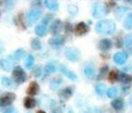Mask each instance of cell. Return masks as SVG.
I'll list each match as a JSON object with an SVG mask.
<instances>
[{
	"mask_svg": "<svg viewBox=\"0 0 132 113\" xmlns=\"http://www.w3.org/2000/svg\"><path fill=\"white\" fill-rule=\"evenodd\" d=\"M95 30L99 34L110 35L116 31V24L111 20H101L96 24Z\"/></svg>",
	"mask_w": 132,
	"mask_h": 113,
	"instance_id": "1",
	"label": "cell"
},
{
	"mask_svg": "<svg viewBox=\"0 0 132 113\" xmlns=\"http://www.w3.org/2000/svg\"><path fill=\"white\" fill-rule=\"evenodd\" d=\"M12 79L15 81V83L18 84H21V83H24L27 79V75L25 73V71L20 67V66H16L13 68L12 70Z\"/></svg>",
	"mask_w": 132,
	"mask_h": 113,
	"instance_id": "2",
	"label": "cell"
},
{
	"mask_svg": "<svg viewBox=\"0 0 132 113\" xmlns=\"http://www.w3.org/2000/svg\"><path fill=\"white\" fill-rule=\"evenodd\" d=\"M107 12H108V11H107V8L105 7L104 4H102V3H100V2H97V3L94 4V6H93V11H92L94 17L100 18V17H102L103 15H105Z\"/></svg>",
	"mask_w": 132,
	"mask_h": 113,
	"instance_id": "3",
	"label": "cell"
},
{
	"mask_svg": "<svg viewBox=\"0 0 132 113\" xmlns=\"http://www.w3.org/2000/svg\"><path fill=\"white\" fill-rule=\"evenodd\" d=\"M15 100V95L13 92H4L0 97V107L5 108L12 104V102Z\"/></svg>",
	"mask_w": 132,
	"mask_h": 113,
	"instance_id": "4",
	"label": "cell"
},
{
	"mask_svg": "<svg viewBox=\"0 0 132 113\" xmlns=\"http://www.w3.org/2000/svg\"><path fill=\"white\" fill-rule=\"evenodd\" d=\"M41 14H42V11L39 8H33V9H31V10H29L27 12V17H26L27 22L29 24H31V25L35 24L40 18Z\"/></svg>",
	"mask_w": 132,
	"mask_h": 113,
	"instance_id": "5",
	"label": "cell"
},
{
	"mask_svg": "<svg viewBox=\"0 0 132 113\" xmlns=\"http://www.w3.org/2000/svg\"><path fill=\"white\" fill-rule=\"evenodd\" d=\"M65 56L70 62H76L79 59L80 53H79V50L74 47H67L65 49Z\"/></svg>",
	"mask_w": 132,
	"mask_h": 113,
	"instance_id": "6",
	"label": "cell"
},
{
	"mask_svg": "<svg viewBox=\"0 0 132 113\" xmlns=\"http://www.w3.org/2000/svg\"><path fill=\"white\" fill-rule=\"evenodd\" d=\"M89 31V27L85 24V23H78L75 27H74V33L76 36H82L85 35L87 32Z\"/></svg>",
	"mask_w": 132,
	"mask_h": 113,
	"instance_id": "7",
	"label": "cell"
},
{
	"mask_svg": "<svg viewBox=\"0 0 132 113\" xmlns=\"http://www.w3.org/2000/svg\"><path fill=\"white\" fill-rule=\"evenodd\" d=\"M62 29H63V24H62V22H61L60 20H55V21L53 22L52 26H51L50 31H51L52 34L57 35V34H59V33L62 31Z\"/></svg>",
	"mask_w": 132,
	"mask_h": 113,
	"instance_id": "8",
	"label": "cell"
},
{
	"mask_svg": "<svg viewBox=\"0 0 132 113\" xmlns=\"http://www.w3.org/2000/svg\"><path fill=\"white\" fill-rule=\"evenodd\" d=\"M1 68L4 71H10L12 68V55H8L1 61Z\"/></svg>",
	"mask_w": 132,
	"mask_h": 113,
	"instance_id": "9",
	"label": "cell"
},
{
	"mask_svg": "<svg viewBox=\"0 0 132 113\" xmlns=\"http://www.w3.org/2000/svg\"><path fill=\"white\" fill-rule=\"evenodd\" d=\"M127 59H128V54H127V52H125V51L117 52V53L113 55V61H114V63H117V64H119V65L124 64V63L127 61Z\"/></svg>",
	"mask_w": 132,
	"mask_h": 113,
	"instance_id": "10",
	"label": "cell"
},
{
	"mask_svg": "<svg viewBox=\"0 0 132 113\" xmlns=\"http://www.w3.org/2000/svg\"><path fill=\"white\" fill-rule=\"evenodd\" d=\"M111 46H112V42L109 39H102L98 44V47L101 51H107L111 48Z\"/></svg>",
	"mask_w": 132,
	"mask_h": 113,
	"instance_id": "11",
	"label": "cell"
},
{
	"mask_svg": "<svg viewBox=\"0 0 132 113\" xmlns=\"http://www.w3.org/2000/svg\"><path fill=\"white\" fill-rule=\"evenodd\" d=\"M72 91H73V88L70 87V86H67V87L63 88L62 90H60V92H59V97H60L61 100L65 101V100L69 99V98L72 96Z\"/></svg>",
	"mask_w": 132,
	"mask_h": 113,
	"instance_id": "12",
	"label": "cell"
},
{
	"mask_svg": "<svg viewBox=\"0 0 132 113\" xmlns=\"http://www.w3.org/2000/svg\"><path fill=\"white\" fill-rule=\"evenodd\" d=\"M38 91H39V85H38V83L35 82V81H32L30 83L28 89H27V93L30 95V96H35V95L38 93Z\"/></svg>",
	"mask_w": 132,
	"mask_h": 113,
	"instance_id": "13",
	"label": "cell"
},
{
	"mask_svg": "<svg viewBox=\"0 0 132 113\" xmlns=\"http://www.w3.org/2000/svg\"><path fill=\"white\" fill-rule=\"evenodd\" d=\"M65 39L64 37L62 36H55V37H52L50 40H48V43L52 45V46H60L64 43Z\"/></svg>",
	"mask_w": 132,
	"mask_h": 113,
	"instance_id": "14",
	"label": "cell"
},
{
	"mask_svg": "<svg viewBox=\"0 0 132 113\" xmlns=\"http://www.w3.org/2000/svg\"><path fill=\"white\" fill-rule=\"evenodd\" d=\"M60 71H61L65 76H67L69 79H71V80H76V79H77V77H76L75 73H73L72 71L68 70V69H67L65 66H63V65H61V66H60Z\"/></svg>",
	"mask_w": 132,
	"mask_h": 113,
	"instance_id": "15",
	"label": "cell"
},
{
	"mask_svg": "<svg viewBox=\"0 0 132 113\" xmlns=\"http://www.w3.org/2000/svg\"><path fill=\"white\" fill-rule=\"evenodd\" d=\"M124 100L123 99H114L113 101H111V107L113 109H116L117 111H120L124 108Z\"/></svg>",
	"mask_w": 132,
	"mask_h": 113,
	"instance_id": "16",
	"label": "cell"
},
{
	"mask_svg": "<svg viewBox=\"0 0 132 113\" xmlns=\"http://www.w3.org/2000/svg\"><path fill=\"white\" fill-rule=\"evenodd\" d=\"M84 73L85 75L90 78V79H93L95 77V74H96V71H95V68H93L92 66H86L85 69H84Z\"/></svg>",
	"mask_w": 132,
	"mask_h": 113,
	"instance_id": "17",
	"label": "cell"
},
{
	"mask_svg": "<svg viewBox=\"0 0 132 113\" xmlns=\"http://www.w3.org/2000/svg\"><path fill=\"white\" fill-rule=\"evenodd\" d=\"M46 31H47L46 26H45V25H43V24L37 25V26L35 27V33H36V35H38V36H40V37L44 36V35H45V33H46Z\"/></svg>",
	"mask_w": 132,
	"mask_h": 113,
	"instance_id": "18",
	"label": "cell"
},
{
	"mask_svg": "<svg viewBox=\"0 0 132 113\" xmlns=\"http://www.w3.org/2000/svg\"><path fill=\"white\" fill-rule=\"evenodd\" d=\"M118 80H120V82L123 84H129L131 82L132 78L130 75H128L126 73H119V79Z\"/></svg>",
	"mask_w": 132,
	"mask_h": 113,
	"instance_id": "19",
	"label": "cell"
},
{
	"mask_svg": "<svg viewBox=\"0 0 132 113\" xmlns=\"http://www.w3.org/2000/svg\"><path fill=\"white\" fill-rule=\"evenodd\" d=\"M24 106H25V108H27V109H32V108H34V107L36 106V101H35L33 98L27 97V98H25V100H24Z\"/></svg>",
	"mask_w": 132,
	"mask_h": 113,
	"instance_id": "20",
	"label": "cell"
},
{
	"mask_svg": "<svg viewBox=\"0 0 132 113\" xmlns=\"http://www.w3.org/2000/svg\"><path fill=\"white\" fill-rule=\"evenodd\" d=\"M123 26L127 30H131L132 29V12L128 13V15L125 17V20L123 22Z\"/></svg>",
	"mask_w": 132,
	"mask_h": 113,
	"instance_id": "21",
	"label": "cell"
},
{
	"mask_svg": "<svg viewBox=\"0 0 132 113\" xmlns=\"http://www.w3.org/2000/svg\"><path fill=\"white\" fill-rule=\"evenodd\" d=\"M44 4H45V6H46L50 10H53V11H57L58 8H59V3H58L57 1L46 0V1H44Z\"/></svg>",
	"mask_w": 132,
	"mask_h": 113,
	"instance_id": "22",
	"label": "cell"
},
{
	"mask_svg": "<svg viewBox=\"0 0 132 113\" xmlns=\"http://www.w3.org/2000/svg\"><path fill=\"white\" fill-rule=\"evenodd\" d=\"M56 71V67L53 63H48L45 65V68H44V75H50L52 73H54Z\"/></svg>",
	"mask_w": 132,
	"mask_h": 113,
	"instance_id": "23",
	"label": "cell"
},
{
	"mask_svg": "<svg viewBox=\"0 0 132 113\" xmlns=\"http://www.w3.org/2000/svg\"><path fill=\"white\" fill-rule=\"evenodd\" d=\"M60 84H62V79L60 77H55L52 81H51V88L52 89H56L60 86Z\"/></svg>",
	"mask_w": 132,
	"mask_h": 113,
	"instance_id": "24",
	"label": "cell"
},
{
	"mask_svg": "<svg viewBox=\"0 0 132 113\" xmlns=\"http://www.w3.org/2000/svg\"><path fill=\"white\" fill-rule=\"evenodd\" d=\"M118 93H119V89H118L117 87H114V86L109 87V88L106 90V95H107V97H108V98H110V99H112V98L117 97V95H118Z\"/></svg>",
	"mask_w": 132,
	"mask_h": 113,
	"instance_id": "25",
	"label": "cell"
},
{
	"mask_svg": "<svg viewBox=\"0 0 132 113\" xmlns=\"http://www.w3.org/2000/svg\"><path fill=\"white\" fill-rule=\"evenodd\" d=\"M25 54H26L25 50H24L23 48H20V49H18V50L14 51V53H13V59H14L15 61H19V60L23 59V58L25 56Z\"/></svg>",
	"mask_w": 132,
	"mask_h": 113,
	"instance_id": "26",
	"label": "cell"
},
{
	"mask_svg": "<svg viewBox=\"0 0 132 113\" xmlns=\"http://www.w3.org/2000/svg\"><path fill=\"white\" fill-rule=\"evenodd\" d=\"M127 10H129L127 7H124V6H120V7H118L117 9H116V11H114V14H116V16L120 20V17H122V15L127 11Z\"/></svg>",
	"mask_w": 132,
	"mask_h": 113,
	"instance_id": "27",
	"label": "cell"
},
{
	"mask_svg": "<svg viewBox=\"0 0 132 113\" xmlns=\"http://www.w3.org/2000/svg\"><path fill=\"white\" fill-rule=\"evenodd\" d=\"M119 79V73H118V71H111V72H109V74H108V80L110 81V82H116L117 80Z\"/></svg>",
	"mask_w": 132,
	"mask_h": 113,
	"instance_id": "28",
	"label": "cell"
},
{
	"mask_svg": "<svg viewBox=\"0 0 132 113\" xmlns=\"http://www.w3.org/2000/svg\"><path fill=\"white\" fill-rule=\"evenodd\" d=\"M95 89H96V91H97V93H98L99 96H103V95L106 92V91H105V85H104L103 83L97 84L96 87H95Z\"/></svg>",
	"mask_w": 132,
	"mask_h": 113,
	"instance_id": "29",
	"label": "cell"
},
{
	"mask_svg": "<svg viewBox=\"0 0 132 113\" xmlns=\"http://www.w3.org/2000/svg\"><path fill=\"white\" fill-rule=\"evenodd\" d=\"M33 64H34V56H33L32 54H29L28 58H27V60H26L25 66H26V68L31 69V68L33 67Z\"/></svg>",
	"mask_w": 132,
	"mask_h": 113,
	"instance_id": "30",
	"label": "cell"
},
{
	"mask_svg": "<svg viewBox=\"0 0 132 113\" xmlns=\"http://www.w3.org/2000/svg\"><path fill=\"white\" fill-rule=\"evenodd\" d=\"M125 45L128 49H132V33L131 34H128L125 38Z\"/></svg>",
	"mask_w": 132,
	"mask_h": 113,
	"instance_id": "31",
	"label": "cell"
},
{
	"mask_svg": "<svg viewBox=\"0 0 132 113\" xmlns=\"http://www.w3.org/2000/svg\"><path fill=\"white\" fill-rule=\"evenodd\" d=\"M31 47H32L33 49H35V50L40 49V48H41V43H40V41H39L37 38L32 39V41H31Z\"/></svg>",
	"mask_w": 132,
	"mask_h": 113,
	"instance_id": "32",
	"label": "cell"
},
{
	"mask_svg": "<svg viewBox=\"0 0 132 113\" xmlns=\"http://www.w3.org/2000/svg\"><path fill=\"white\" fill-rule=\"evenodd\" d=\"M52 103L54 104V107H52V112H53V113H62V112H63V109H62V107H61L60 105L56 104L55 101H53Z\"/></svg>",
	"mask_w": 132,
	"mask_h": 113,
	"instance_id": "33",
	"label": "cell"
},
{
	"mask_svg": "<svg viewBox=\"0 0 132 113\" xmlns=\"http://www.w3.org/2000/svg\"><path fill=\"white\" fill-rule=\"evenodd\" d=\"M2 84H3L4 86L10 87L11 84H12V80H11L10 78H8V77H3V78H2Z\"/></svg>",
	"mask_w": 132,
	"mask_h": 113,
	"instance_id": "34",
	"label": "cell"
},
{
	"mask_svg": "<svg viewBox=\"0 0 132 113\" xmlns=\"http://www.w3.org/2000/svg\"><path fill=\"white\" fill-rule=\"evenodd\" d=\"M68 11L72 15H75L77 13V7H76V5H69L68 6Z\"/></svg>",
	"mask_w": 132,
	"mask_h": 113,
	"instance_id": "35",
	"label": "cell"
},
{
	"mask_svg": "<svg viewBox=\"0 0 132 113\" xmlns=\"http://www.w3.org/2000/svg\"><path fill=\"white\" fill-rule=\"evenodd\" d=\"M33 75L35 77H39L41 75V68L40 67H36L34 70H33Z\"/></svg>",
	"mask_w": 132,
	"mask_h": 113,
	"instance_id": "36",
	"label": "cell"
},
{
	"mask_svg": "<svg viewBox=\"0 0 132 113\" xmlns=\"http://www.w3.org/2000/svg\"><path fill=\"white\" fill-rule=\"evenodd\" d=\"M106 72H107V67H106V66L102 67V68H101V70H100L99 78H102V77H104V76H105V74H106Z\"/></svg>",
	"mask_w": 132,
	"mask_h": 113,
	"instance_id": "37",
	"label": "cell"
},
{
	"mask_svg": "<svg viewBox=\"0 0 132 113\" xmlns=\"http://www.w3.org/2000/svg\"><path fill=\"white\" fill-rule=\"evenodd\" d=\"M3 113H18V111L13 108H6V109H4Z\"/></svg>",
	"mask_w": 132,
	"mask_h": 113,
	"instance_id": "38",
	"label": "cell"
},
{
	"mask_svg": "<svg viewBox=\"0 0 132 113\" xmlns=\"http://www.w3.org/2000/svg\"><path fill=\"white\" fill-rule=\"evenodd\" d=\"M37 113H45V112L42 111V110H39V111H37Z\"/></svg>",
	"mask_w": 132,
	"mask_h": 113,
	"instance_id": "39",
	"label": "cell"
},
{
	"mask_svg": "<svg viewBox=\"0 0 132 113\" xmlns=\"http://www.w3.org/2000/svg\"><path fill=\"white\" fill-rule=\"evenodd\" d=\"M1 52H2V47L0 46V53H1Z\"/></svg>",
	"mask_w": 132,
	"mask_h": 113,
	"instance_id": "40",
	"label": "cell"
}]
</instances>
